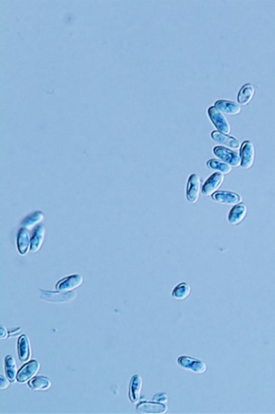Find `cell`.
<instances>
[{"instance_id": "3957f363", "label": "cell", "mask_w": 275, "mask_h": 414, "mask_svg": "<svg viewBox=\"0 0 275 414\" xmlns=\"http://www.w3.org/2000/svg\"><path fill=\"white\" fill-rule=\"evenodd\" d=\"M213 152L219 159L232 167H239L241 166L240 156L235 151L223 146H217L214 148Z\"/></svg>"}, {"instance_id": "d6986e66", "label": "cell", "mask_w": 275, "mask_h": 414, "mask_svg": "<svg viewBox=\"0 0 275 414\" xmlns=\"http://www.w3.org/2000/svg\"><path fill=\"white\" fill-rule=\"evenodd\" d=\"M45 227L43 225H38L34 229L33 235L31 238L30 251L37 252L41 248L44 240Z\"/></svg>"}, {"instance_id": "9c48e42d", "label": "cell", "mask_w": 275, "mask_h": 414, "mask_svg": "<svg viewBox=\"0 0 275 414\" xmlns=\"http://www.w3.org/2000/svg\"><path fill=\"white\" fill-rule=\"evenodd\" d=\"M40 368V365L37 361H30L20 369L17 375V381L20 384H23L33 379L34 376L38 373Z\"/></svg>"}, {"instance_id": "7c38bea8", "label": "cell", "mask_w": 275, "mask_h": 414, "mask_svg": "<svg viewBox=\"0 0 275 414\" xmlns=\"http://www.w3.org/2000/svg\"><path fill=\"white\" fill-rule=\"evenodd\" d=\"M211 137L214 141L222 144L228 148H232V149L238 150L242 146L238 139L232 136H228L227 134L220 133V131H214L211 134Z\"/></svg>"}, {"instance_id": "44dd1931", "label": "cell", "mask_w": 275, "mask_h": 414, "mask_svg": "<svg viewBox=\"0 0 275 414\" xmlns=\"http://www.w3.org/2000/svg\"><path fill=\"white\" fill-rule=\"evenodd\" d=\"M191 287L186 282H180L173 288L171 296L178 301H182L190 296Z\"/></svg>"}, {"instance_id": "8992f818", "label": "cell", "mask_w": 275, "mask_h": 414, "mask_svg": "<svg viewBox=\"0 0 275 414\" xmlns=\"http://www.w3.org/2000/svg\"><path fill=\"white\" fill-rule=\"evenodd\" d=\"M212 199L220 204L234 206L242 202V198L240 194L231 191H218L212 195Z\"/></svg>"}, {"instance_id": "4fadbf2b", "label": "cell", "mask_w": 275, "mask_h": 414, "mask_svg": "<svg viewBox=\"0 0 275 414\" xmlns=\"http://www.w3.org/2000/svg\"><path fill=\"white\" fill-rule=\"evenodd\" d=\"M248 214V207L244 203L234 206L228 215V221L231 225H238L244 221Z\"/></svg>"}, {"instance_id": "277c9868", "label": "cell", "mask_w": 275, "mask_h": 414, "mask_svg": "<svg viewBox=\"0 0 275 414\" xmlns=\"http://www.w3.org/2000/svg\"><path fill=\"white\" fill-rule=\"evenodd\" d=\"M256 150L251 141H245L241 146L240 158L241 167L245 170H249L254 165Z\"/></svg>"}, {"instance_id": "d4e9b609", "label": "cell", "mask_w": 275, "mask_h": 414, "mask_svg": "<svg viewBox=\"0 0 275 414\" xmlns=\"http://www.w3.org/2000/svg\"><path fill=\"white\" fill-rule=\"evenodd\" d=\"M152 400L153 401H154V402L163 403V404H165V403L168 402V397L166 393H164V392H160V393H157L156 394V395H154V397H153Z\"/></svg>"}, {"instance_id": "5b68a950", "label": "cell", "mask_w": 275, "mask_h": 414, "mask_svg": "<svg viewBox=\"0 0 275 414\" xmlns=\"http://www.w3.org/2000/svg\"><path fill=\"white\" fill-rule=\"evenodd\" d=\"M201 178L198 174H192L187 180L186 199L189 203L195 204L199 199Z\"/></svg>"}, {"instance_id": "484cf974", "label": "cell", "mask_w": 275, "mask_h": 414, "mask_svg": "<svg viewBox=\"0 0 275 414\" xmlns=\"http://www.w3.org/2000/svg\"><path fill=\"white\" fill-rule=\"evenodd\" d=\"M10 380L7 379V378L4 377V376H1L0 377V387H1V390H4L8 388L9 386H10Z\"/></svg>"}, {"instance_id": "8fae6325", "label": "cell", "mask_w": 275, "mask_h": 414, "mask_svg": "<svg viewBox=\"0 0 275 414\" xmlns=\"http://www.w3.org/2000/svg\"><path fill=\"white\" fill-rule=\"evenodd\" d=\"M168 408L163 403L143 401L137 405V412L140 414H164L167 412Z\"/></svg>"}, {"instance_id": "9a60e30c", "label": "cell", "mask_w": 275, "mask_h": 414, "mask_svg": "<svg viewBox=\"0 0 275 414\" xmlns=\"http://www.w3.org/2000/svg\"><path fill=\"white\" fill-rule=\"evenodd\" d=\"M17 347H18V356L19 360L22 362H28L30 359L32 351H31L30 342L27 336L23 334L19 337Z\"/></svg>"}, {"instance_id": "7402d4cb", "label": "cell", "mask_w": 275, "mask_h": 414, "mask_svg": "<svg viewBox=\"0 0 275 414\" xmlns=\"http://www.w3.org/2000/svg\"><path fill=\"white\" fill-rule=\"evenodd\" d=\"M206 166L208 168L218 173H222L223 175H228L232 171V167L225 163V162L219 161L218 159H212L206 162Z\"/></svg>"}, {"instance_id": "603a6c76", "label": "cell", "mask_w": 275, "mask_h": 414, "mask_svg": "<svg viewBox=\"0 0 275 414\" xmlns=\"http://www.w3.org/2000/svg\"><path fill=\"white\" fill-rule=\"evenodd\" d=\"M28 385L34 391H46L51 387V382L48 378L39 376L31 380Z\"/></svg>"}, {"instance_id": "30bf717a", "label": "cell", "mask_w": 275, "mask_h": 414, "mask_svg": "<svg viewBox=\"0 0 275 414\" xmlns=\"http://www.w3.org/2000/svg\"><path fill=\"white\" fill-rule=\"evenodd\" d=\"M83 277L80 274H73L59 280L56 284L58 291L70 292L79 287L83 283Z\"/></svg>"}, {"instance_id": "83f0119b", "label": "cell", "mask_w": 275, "mask_h": 414, "mask_svg": "<svg viewBox=\"0 0 275 414\" xmlns=\"http://www.w3.org/2000/svg\"><path fill=\"white\" fill-rule=\"evenodd\" d=\"M21 331V328H16V329H12L11 331H9V337H12V336H15L17 334Z\"/></svg>"}, {"instance_id": "5bb4252c", "label": "cell", "mask_w": 275, "mask_h": 414, "mask_svg": "<svg viewBox=\"0 0 275 414\" xmlns=\"http://www.w3.org/2000/svg\"><path fill=\"white\" fill-rule=\"evenodd\" d=\"M215 107L221 113L231 115V116L239 115L242 111L238 104L234 101H228V100H219L215 103Z\"/></svg>"}, {"instance_id": "7a4b0ae2", "label": "cell", "mask_w": 275, "mask_h": 414, "mask_svg": "<svg viewBox=\"0 0 275 414\" xmlns=\"http://www.w3.org/2000/svg\"><path fill=\"white\" fill-rule=\"evenodd\" d=\"M40 298L47 302L55 303V304H64L71 302L77 296L75 291L54 292L50 290H40Z\"/></svg>"}, {"instance_id": "52a82bcc", "label": "cell", "mask_w": 275, "mask_h": 414, "mask_svg": "<svg viewBox=\"0 0 275 414\" xmlns=\"http://www.w3.org/2000/svg\"><path fill=\"white\" fill-rule=\"evenodd\" d=\"M208 115L211 121L215 125L218 131L224 134L231 132V126L226 117L215 107H210L208 109Z\"/></svg>"}, {"instance_id": "4316f807", "label": "cell", "mask_w": 275, "mask_h": 414, "mask_svg": "<svg viewBox=\"0 0 275 414\" xmlns=\"http://www.w3.org/2000/svg\"><path fill=\"white\" fill-rule=\"evenodd\" d=\"M9 334L7 333V329L4 327V326L1 325V328H0V338L1 340H4V339L7 338L8 337Z\"/></svg>"}, {"instance_id": "ba28073f", "label": "cell", "mask_w": 275, "mask_h": 414, "mask_svg": "<svg viewBox=\"0 0 275 414\" xmlns=\"http://www.w3.org/2000/svg\"><path fill=\"white\" fill-rule=\"evenodd\" d=\"M224 175L222 173L217 172L212 174L206 180V182L203 185L202 190H201L203 195L206 197L212 196L213 194L218 192L222 184L224 182Z\"/></svg>"}, {"instance_id": "cb8c5ba5", "label": "cell", "mask_w": 275, "mask_h": 414, "mask_svg": "<svg viewBox=\"0 0 275 414\" xmlns=\"http://www.w3.org/2000/svg\"><path fill=\"white\" fill-rule=\"evenodd\" d=\"M44 218V214L41 211L34 212L33 213L29 214L27 216L23 218L21 221V225L23 228L26 229H31L34 227L36 225L38 224L39 223L41 222Z\"/></svg>"}, {"instance_id": "2e32d148", "label": "cell", "mask_w": 275, "mask_h": 414, "mask_svg": "<svg viewBox=\"0 0 275 414\" xmlns=\"http://www.w3.org/2000/svg\"><path fill=\"white\" fill-rule=\"evenodd\" d=\"M142 384L143 380L141 376L138 374L134 375L131 379L129 387V398L133 403H138L140 400Z\"/></svg>"}, {"instance_id": "e0dca14e", "label": "cell", "mask_w": 275, "mask_h": 414, "mask_svg": "<svg viewBox=\"0 0 275 414\" xmlns=\"http://www.w3.org/2000/svg\"><path fill=\"white\" fill-rule=\"evenodd\" d=\"M31 238L29 231L26 228H21L17 237V247L21 255H26L30 249Z\"/></svg>"}, {"instance_id": "ac0fdd59", "label": "cell", "mask_w": 275, "mask_h": 414, "mask_svg": "<svg viewBox=\"0 0 275 414\" xmlns=\"http://www.w3.org/2000/svg\"><path fill=\"white\" fill-rule=\"evenodd\" d=\"M255 93H256V89L253 84H245V85L242 86L237 97L239 104L244 106L249 104L254 97Z\"/></svg>"}, {"instance_id": "ffe728a7", "label": "cell", "mask_w": 275, "mask_h": 414, "mask_svg": "<svg viewBox=\"0 0 275 414\" xmlns=\"http://www.w3.org/2000/svg\"><path fill=\"white\" fill-rule=\"evenodd\" d=\"M4 370L7 379L10 380V382H15V379H17L18 370L15 359L11 355H7L4 359Z\"/></svg>"}, {"instance_id": "6da1fadb", "label": "cell", "mask_w": 275, "mask_h": 414, "mask_svg": "<svg viewBox=\"0 0 275 414\" xmlns=\"http://www.w3.org/2000/svg\"><path fill=\"white\" fill-rule=\"evenodd\" d=\"M177 365L179 367L191 372L195 374H204L207 370L206 364L202 359L188 356H181L177 359Z\"/></svg>"}]
</instances>
